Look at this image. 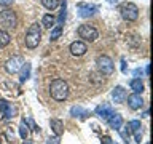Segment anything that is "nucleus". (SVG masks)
<instances>
[{
    "instance_id": "obj_6",
    "label": "nucleus",
    "mask_w": 153,
    "mask_h": 144,
    "mask_svg": "<svg viewBox=\"0 0 153 144\" xmlns=\"http://www.w3.org/2000/svg\"><path fill=\"white\" fill-rule=\"evenodd\" d=\"M96 66H97V70H99L102 75H112L113 70H115V66H113L112 58L107 56V55L97 56V59H96Z\"/></svg>"
},
{
    "instance_id": "obj_22",
    "label": "nucleus",
    "mask_w": 153,
    "mask_h": 144,
    "mask_svg": "<svg viewBox=\"0 0 153 144\" xmlns=\"http://www.w3.org/2000/svg\"><path fill=\"white\" fill-rule=\"evenodd\" d=\"M40 2H42L43 7L46 10H50V11H53V10H56L59 7V0H40Z\"/></svg>"
},
{
    "instance_id": "obj_20",
    "label": "nucleus",
    "mask_w": 153,
    "mask_h": 144,
    "mask_svg": "<svg viewBox=\"0 0 153 144\" xmlns=\"http://www.w3.org/2000/svg\"><path fill=\"white\" fill-rule=\"evenodd\" d=\"M54 22H56V18L53 16L51 13H46L45 16H43V19H42V26L46 27V29H53L54 27Z\"/></svg>"
},
{
    "instance_id": "obj_15",
    "label": "nucleus",
    "mask_w": 153,
    "mask_h": 144,
    "mask_svg": "<svg viewBox=\"0 0 153 144\" xmlns=\"http://www.w3.org/2000/svg\"><path fill=\"white\" fill-rule=\"evenodd\" d=\"M50 127H51V131L54 133V136H61V134L64 133V123H62L59 118H51Z\"/></svg>"
},
{
    "instance_id": "obj_8",
    "label": "nucleus",
    "mask_w": 153,
    "mask_h": 144,
    "mask_svg": "<svg viewBox=\"0 0 153 144\" xmlns=\"http://www.w3.org/2000/svg\"><path fill=\"white\" fill-rule=\"evenodd\" d=\"M128 133L134 134L136 142L140 144V141H142V123H140V120H131V122L128 123Z\"/></svg>"
},
{
    "instance_id": "obj_30",
    "label": "nucleus",
    "mask_w": 153,
    "mask_h": 144,
    "mask_svg": "<svg viewBox=\"0 0 153 144\" xmlns=\"http://www.w3.org/2000/svg\"><path fill=\"white\" fill-rule=\"evenodd\" d=\"M121 70L126 72V61H124V59H121Z\"/></svg>"
},
{
    "instance_id": "obj_16",
    "label": "nucleus",
    "mask_w": 153,
    "mask_h": 144,
    "mask_svg": "<svg viewBox=\"0 0 153 144\" xmlns=\"http://www.w3.org/2000/svg\"><path fill=\"white\" fill-rule=\"evenodd\" d=\"M107 122L110 125V128H113V130H121V127H123V117L120 114H115V112L110 115V118Z\"/></svg>"
},
{
    "instance_id": "obj_7",
    "label": "nucleus",
    "mask_w": 153,
    "mask_h": 144,
    "mask_svg": "<svg viewBox=\"0 0 153 144\" xmlns=\"http://www.w3.org/2000/svg\"><path fill=\"white\" fill-rule=\"evenodd\" d=\"M22 64H24V59L21 56H13V58H10V59L5 62V70L13 75V74H16V72H19V69H21Z\"/></svg>"
},
{
    "instance_id": "obj_32",
    "label": "nucleus",
    "mask_w": 153,
    "mask_h": 144,
    "mask_svg": "<svg viewBox=\"0 0 153 144\" xmlns=\"http://www.w3.org/2000/svg\"><path fill=\"white\" fill-rule=\"evenodd\" d=\"M22 144H33V142H32V141H27V139H24V142H22Z\"/></svg>"
},
{
    "instance_id": "obj_13",
    "label": "nucleus",
    "mask_w": 153,
    "mask_h": 144,
    "mask_svg": "<svg viewBox=\"0 0 153 144\" xmlns=\"http://www.w3.org/2000/svg\"><path fill=\"white\" fill-rule=\"evenodd\" d=\"M13 106L8 103V101L5 99H0V115H2V118H13Z\"/></svg>"
},
{
    "instance_id": "obj_17",
    "label": "nucleus",
    "mask_w": 153,
    "mask_h": 144,
    "mask_svg": "<svg viewBox=\"0 0 153 144\" xmlns=\"http://www.w3.org/2000/svg\"><path fill=\"white\" fill-rule=\"evenodd\" d=\"M30 70H32V66L29 64V62H24V64L21 66V69H19V82H21V83H24V82L29 80Z\"/></svg>"
},
{
    "instance_id": "obj_14",
    "label": "nucleus",
    "mask_w": 153,
    "mask_h": 144,
    "mask_svg": "<svg viewBox=\"0 0 153 144\" xmlns=\"http://www.w3.org/2000/svg\"><path fill=\"white\" fill-rule=\"evenodd\" d=\"M126 96H128V93H126V90L123 88V86H115V88L112 90V98H113V101L115 103H124L126 101Z\"/></svg>"
},
{
    "instance_id": "obj_5",
    "label": "nucleus",
    "mask_w": 153,
    "mask_h": 144,
    "mask_svg": "<svg viewBox=\"0 0 153 144\" xmlns=\"http://www.w3.org/2000/svg\"><path fill=\"white\" fill-rule=\"evenodd\" d=\"M76 32H78V37L83 42L93 43V42H96L99 38V31L94 26H89V24H81Z\"/></svg>"
},
{
    "instance_id": "obj_4",
    "label": "nucleus",
    "mask_w": 153,
    "mask_h": 144,
    "mask_svg": "<svg viewBox=\"0 0 153 144\" xmlns=\"http://www.w3.org/2000/svg\"><path fill=\"white\" fill-rule=\"evenodd\" d=\"M120 14H121V18L124 21L132 22L139 18V8H137V5L132 3V2H124V3L120 5Z\"/></svg>"
},
{
    "instance_id": "obj_19",
    "label": "nucleus",
    "mask_w": 153,
    "mask_h": 144,
    "mask_svg": "<svg viewBox=\"0 0 153 144\" xmlns=\"http://www.w3.org/2000/svg\"><path fill=\"white\" fill-rule=\"evenodd\" d=\"M70 115H74V117H78L81 120H85L86 117H88V110L83 109V107H80V106H74V107L70 109Z\"/></svg>"
},
{
    "instance_id": "obj_33",
    "label": "nucleus",
    "mask_w": 153,
    "mask_h": 144,
    "mask_svg": "<svg viewBox=\"0 0 153 144\" xmlns=\"http://www.w3.org/2000/svg\"><path fill=\"white\" fill-rule=\"evenodd\" d=\"M108 2H112V3H113V2H117V0H108Z\"/></svg>"
},
{
    "instance_id": "obj_9",
    "label": "nucleus",
    "mask_w": 153,
    "mask_h": 144,
    "mask_svg": "<svg viewBox=\"0 0 153 144\" xmlns=\"http://www.w3.org/2000/svg\"><path fill=\"white\" fill-rule=\"evenodd\" d=\"M99 11V7L97 5H93V3H78V14L81 18H89L96 14Z\"/></svg>"
},
{
    "instance_id": "obj_28",
    "label": "nucleus",
    "mask_w": 153,
    "mask_h": 144,
    "mask_svg": "<svg viewBox=\"0 0 153 144\" xmlns=\"http://www.w3.org/2000/svg\"><path fill=\"white\" fill-rule=\"evenodd\" d=\"M14 0H0V7H3V8H8L10 5H13Z\"/></svg>"
},
{
    "instance_id": "obj_24",
    "label": "nucleus",
    "mask_w": 153,
    "mask_h": 144,
    "mask_svg": "<svg viewBox=\"0 0 153 144\" xmlns=\"http://www.w3.org/2000/svg\"><path fill=\"white\" fill-rule=\"evenodd\" d=\"M62 34V27L61 26H54L51 29V34H50V40H57Z\"/></svg>"
},
{
    "instance_id": "obj_1",
    "label": "nucleus",
    "mask_w": 153,
    "mask_h": 144,
    "mask_svg": "<svg viewBox=\"0 0 153 144\" xmlns=\"http://www.w3.org/2000/svg\"><path fill=\"white\" fill-rule=\"evenodd\" d=\"M50 94L54 101H65L70 94V86L65 80L62 79H54L50 85Z\"/></svg>"
},
{
    "instance_id": "obj_34",
    "label": "nucleus",
    "mask_w": 153,
    "mask_h": 144,
    "mask_svg": "<svg viewBox=\"0 0 153 144\" xmlns=\"http://www.w3.org/2000/svg\"><path fill=\"white\" fill-rule=\"evenodd\" d=\"M0 144H2V138H0Z\"/></svg>"
},
{
    "instance_id": "obj_35",
    "label": "nucleus",
    "mask_w": 153,
    "mask_h": 144,
    "mask_svg": "<svg viewBox=\"0 0 153 144\" xmlns=\"http://www.w3.org/2000/svg\"><path fill=\"white\" fill-rule=\"evenodd\" d=\"M145 144H148V142H145Z\"/></svg>"
},
{
    "instance_id": "obj_29",
    "label": "nucleus",
    "mask_w": 153,
    "mask_h": 144,
    "mask_svg": "<svg viewBox=\"0 0 153 144\" xmlns=\"http://www.w3.org/2000/svg\"><path fill=\"white\" fill-rule=\"evenodd\" d=\"M102 144H115V142L112 141V138H108V136H104V138H102Z\"/></svg>"
},
{
    "instance_id": "obj_26",
    "label": "nucleus",
    "mask_w": 153,
    "mask_h": 144,
    "mask_svg": "<svg viewBox=\"0 0 153 144\" xmlns=\"http://www.w3.org/2000/svg\"><path fill=\"white\" fill-rule=\"evenodd\" d=\"M128 43L131 46H137V45H140V38H139L137 35H132V37L128 38Z\"/></svg>"
},
{
    "instance_id": "obj_12",
    "label": "nucleus",
    "mask_w": 153,
    "mask_h": 144,
    "mask_svg": "<svg viewBox=\"0 0 153 144\" xmlns=\"http://www.w3.org/2000/svg\"><path fill=\"white\" fill-rule=\"evenodd\" d=\"M112 114H113V107L110 104H99L96 107V115L102 120H108Z\"/></svg>"
},
{
    "instance_id": "obj_3",
    "label": "nucleus",
    "mask_w": 153,
    "mask_h": 144,
    "mask_svg": "<svg viewBox=\"0 0 153 144\" xmlns=\"http://www.w3.org/2000/svg\"><path fill=\"white\" fill-rule=\"evenodd\" d=\"M0 26L3 27V31H13L18 26V16L13 10L5 8L0 11Z\"/></svg>"
},
{
    "instance_id": "obj_11",
    "label": "nucleus",
    "mask_w": 153,
    "mask_h": 144,
    "mask_svg": "<svg viewBox=\"0 0 153 144\" xmlns=\"http://www.w3.org/2000/svg\"><path fill=\"white\" fill-rule=\"evenodd\" d=\"M126 101H128V107L131 110H139L143 106V99L139 93H132V94L126 96Z\"/></svg>"
},
{
    "instance_id": "obj_27",
    "label": "nucleus",
    "mask_w": 153,
    "mask_h": 144,
    "mask_svg": "<svg viewBox=\"0 0 153 144\" xmlns=\"http://www.w3.org/2000/svg\"><path fill=\"white\" fill-rule=\"evenodd\" d=\"M46 144H61V136H53V138H48Z\"/></svg>"
},
{
    "instance_id": "obj_25",
    "label": "nucleus",
    "mask_w": 153,
    "mask_h": 144,
    "mask_svg": "<svg viewBox=\"0 0 153 144\" xmlns=\"http://www.w3.org/2000/svg\"><path fill=\"white\" fill-rule=\"evenodd\" d=\"M65 11H67V3H65V0H62V10H61V14H59V26L65 19Z\"/></svg>"
},
{
    "instance_id": "obj_2",
    "label": "nucleus",
    "mask_w": 153,
    "mask_h": 144,
    "mask_svg": "<svg viewBox=\"0 0 153 144\" xmlns=\"http://www.w3.org/2000/svg\"><path fill=\"white\" fill-rule=\"evenodd\" d=\"M42 40V29L38 22H33L32 26H29L26 37H24V42H26V46L29 50H33V48L38 46V43Z\"/></svg>"
},
{
    "instance_id": "obj_10",
    "label": "nucleus",
    "mask_w": 153,
    "mask_h": 144,
    "mask_svg": "<svg viewBox=\"0 0 153 144\" xmlns=\"http://www.w3.org/2000/svg\"><path fill=\"white\" fill-rule=\"evenodd\" d=\"M69 50L74 56H83L85 53L88 51V45H86V42H83V40H75V42L70 43Z\"/></svg>"
},
{
    "instance_id": "obj_36",
    "label": "nucleus",
    "mask_w": 153,
    "mask_h": 144,
    "mask_svg": "<svg viewBox=\"0 0 153 144\" xmlns=\"http://www.w3.org/2000/svg\"><path fill=\"white\" fill-rule=\"evenodd\" d=\"M115 144H117V142H115Z\"/></svg>"
},
{
    "instance_id": "obj_31",
    "label": "nucleus",
    "mask_w": 153,
    "mask_h": 144,
    "mask_svg": "<svg viewBox=\"0 0 153 144\" xmlns=\"http://www.w3.org/2000/svg\"><path fill=\"white\" fill-rule=\"evenodd\" d=\"M134 75H136V77L137 75H142V70L140 69H136V70H134Z\"/></svg>"
},
{
    "instance_id": "obj_21",
    "label": "nucleus",
    "mask_w": 153,
    "mask_h": 144,
    "mask_svg": "<svg viewBox=\"0 0 153 144\" xmlns=\"http://www.w3.org/2000/svg\"><path fill=\"white\" fill-rule=\"evenodd\" d=\"M10 42H11V35L8 34V31H3V29H0V48L8 46Z\"/></svg>"
},
{
    "instance_id": "obj_23",
    "label": "nucleus",
    "mask_w": 153,
    "mask_h": 144,
    "mask_svg": "<svg viewBox=\"0 0 153 144\" xmlns=\"http://www.w3.org/2000/svg\"><path fill=\"white\" fill-rule=\"evenodd\" d=\"M19 134H21L22 139H27V136H29V127H27L26 118L21 120V125H19Z\"/></svg>"
},
{
    "instance_id": "obj_18",
    "label": "nucleus",
    "mask_w": 153,
    "mask_h": 144,
    "mask_svg": "<svg viewBox=\"0 0 153 144\" xmlns=\"http://www.w3.org/2000/svg\"><path fill=\"white\" fill-rule=\"evenodd\" d=\"M129 86H131V90L134 91V93H139V94H140L142 91L145 90L142 79H139V77H136V79H132L131 82H129Z\"/></svg>"
}]
</instances>
